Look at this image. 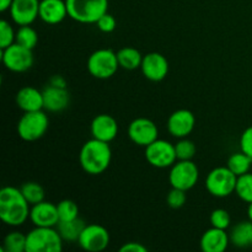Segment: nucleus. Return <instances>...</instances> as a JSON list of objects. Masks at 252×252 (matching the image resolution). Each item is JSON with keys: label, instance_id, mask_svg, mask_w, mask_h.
<instances>
[{"label": "nucleus", "instance_id": "obj_1", "mask_svg": "<svg viewBox=\"0 0 252 252\" xmlns=\"http://www.w3.org/2000/svg\"><path fill=\"white\" fill-rule=\"evenodd\" d=\"M30 203L21 189L5 186L0 189V219L9 226H20L30 218Z\"/></svg>", "mask_w": 252, "mask_h": 252}, {"label": "nucleus", "instance_id": "obj_2", "mask_svg": "<svg viewBox=\"0 0 252 252\" xmlns=\"http://www.w3.org/2000/svg\"><path fill=\"white\" fill-rule=\"evenodd\" d=\"M112 159L110 144L93 138L81 147L79 162L81 169L89 175H100L107 170Z\"/></svg>", "mask_w": 252, "mask_h": 252}, {"label": "nucleus", "instance_id": "obj_3", "mask_svg": "<svg viewBox=\"0 0 252 252\" xmlns=\"http://www.w3.org/2000/svg\"><path fill=\"white\" fill-rule=\"evenodd\" d=\"M68 16L80 24H96L108 11V0H65Z\"/></svg>", "mask_w": 252, "mask_h": 252}, {"label": "nucleus", "instance_id": "obj_4", "mask_svg": "<svg viewBox=\"0 0 252 252\" xmlns=\"http://www.w3.org/2000/svg\"><path fill=\"white\" fill-rule=\"evenodd\" d=\"M63 241L57 228L34 226L26 235V252H61Z\"/></svg>", "mask_w": 252, "mask_h": 252}, {"label": "nucleus", "instance_id": "obj_5", "mask_svg": "<svg viewBox=\"0 0 252 252\" xmlns=\"http://www.w3.org/2000/svg\"><path fill=\"white\" fill-rule=\"evenodd\" d=\"M48 126V116L42 110L24 112L17 122V134L25 142H34L46 134Z\"/></svg>", "mask_w": 252, "mask_h": 252}, {"label": "nucleus", "instance_id": "obj_6", "mask_svg": "<svg viewBox=\"0 0 252 252\" xmlns=\"http://www.w3.org/2000/svg\"><path fill=\"white\" fill-rule=\"evenodd\" d=\"M238 176L228 166L216 167L206 179V189L217 198H224L235 192Z\"/></svg>", "mask_w": 252, "mask_h": 252}, {"label": "nucleus", "instance_id": "obj_7", "mask_svg": "<svg viewBox=\"0 0 252 252\" xmlns=\"http://www.w3.org/2000/svg\"><path fill=\"white\" fill-rule=\"evenodd\" d=\"M118 66L117 53L112 49H97L88 59L89 73L96 79H110L115 75Z\"/></svg>", "mask_w": 252, "mask_h": 252}, {"label": "nucleus", "instance_id": "obj_8", "mask_svg": "<svg viewBox=\"0 0 252 252\" xmlns=\"http://www.w3.org/2000/svg\"><path fill=\"white\" fill-rule=\"evenodd\" d=\"M198 179V167L192 160H177V162L171 166L169 174L171 187L184 189L186 192L196 186Z\"/></svg>", "mask_w": 252, "mask_h": 252}, {"label": "nucleus", "instance_id": "obj_9", "mask_svg": "<svg viewBox=\"0 0 252 252\" xmlns=\"http://www.w3.org/2000/svg\"><path fill=\"white\" fill-rule=\"evenodd\" d=\"M1 61L5 68L14 73H25L33 65V53L32 49L26 48L19 43L1 49Z\"/></svg>", "mask_w": 252, "mask_h": 252}, {"label": "nucleus", "instance_id": "obj_10", "mask_svg": "<svg viewBox=\"0 0 252 252\" xmlns=\"http://www.w3.org/2000/svg\"><path fill=\"white\" fill-rule=\"evenodd\" d=\"M145 159L152 166L158 169L171 167L177 160L175 145L167 140L158 138L155 142L145 147Z\"/></svg>", "mask_w": 252, "mask_h": 252}, {"label": "nucleus", "instance_id": "obj_11", "mask_svg": "<svg viewBox=\"0 0 252 252\" xmlns=\"http://www.w3.org/2000/svg\"><path fill=\"white\" fill-rule=\"evenodd\" d=\"M79 246L89 252L103 251L110 244V233L98 224H86L78 240Z\"/></svg>", "mask_w": 252, "mask_h": 252}, {"label": "nucleus", "instance_id": "obj_12", "mask_svg": "<svg viewBox=\"0 0 252 252\" xmlns=\"http://www.w3.org/2000/svg\"><path fill=\"white\" fill-rule=\"evenodd\" d=\"M158 135H159V129L149 118H135L128 127V137L139 147H148L158 139Z\"/></svg>", "mask_w": 252, "mask_h": 252}, {"label": "nucleus", "instance_id": "obj_13", "mask_svg": "<svg viewBox=\"0 0 252 252\" xmlns=\"http://www.w3.org/2000/svg\"><path fill=\"white\" fill-rule=\"evenodd\" d=\"M140 69H142L143 75L148 80L158 83V81L164 80L167 76V73H169V62L161 53L152 52V53H148L143 57Z\"/></svg>", "mask_w": 252, "mask_h": 252}, {"label": "nucleus", "instance_id": "obj_14", "mask_svg": "<svg viewBox=\"0 0 252 252\" xmlns=\"http://www.w3.org/2000/svg\"><path fill=\"white\" fill-rule=\"evenodd\" d=\"M10 15L19 26L32 25L39 17V0H14L10 6Z\"/></svg>", "mask_w": 252, "mask_h": 252}, {"label": "nucleus", "instance_id": "obj_15", "mask_svg": "<svg viewBox=\"0 0 252 252\" xmlns=\"http://www.w3.org/2000/svg\"><path fill=\"white\" fill-rule=\"evenodd\" d=\"M30 219L34 226L56 228L59 223V214L57 204L52 202L42 201L33 204L30 211Z\"/></svg>", "mask_w": 252, "mask_h": 252}, {"label": "nucleus", "instance_id": "obj_16", "mask_svg": "<svg viewBox=\"0 0 252 252\" xmlns=\"http://www.w3.org/2000/svg\"><path fill=\"white\" fill-rule=\"evenodd\" d=\"M196 125L194 115L189 110H177L167 120V130L175 138H186Z\"/></svg>", "mask_w": 252, "mask_h": 252}, {"label": "nucleus", "instance_id": "obj_17", "mask_svg": "<svg viewBox=\"0 0 252 252\" xmlns=\"http://www.w3.org/2000/svg\"><path fill=\"white\" fill-rule=\"evenodd\" d=\"M90 130L93 138L110 143L117 137L118 123L112 116L102 113V115H98L94 118L90 126Z\"/></svg>", "mask_w": 252, "mask_h": 252}, {"label": "nucleus", "instance_id": "obj_18", "mask_svg": "<svg viewBox=\"0 0 252 252\" xmlns=\"http://www.w3.org/2000/svg\"><path fill=\"white\" fill-rule=\"evenodd\" d=\"M43 108L49 112H62L70 103V94L66 88L48 85L42 91Z\"/></svg>", "mask_w": 252, "mask_h": 252}, {"label": "nucleus", "instance_id": "obj_19", "mask_svg": "<svg viewBox=\"0 0 252 252\" xmlns=\"http://www.w3.org/2000/svg\"><path fill=\"white\" fill-rule=\"evenodd\" d=\"M68 16L65 0H41L39 19L48 25L61 24Z\"/></svg>", "mask_w": 252, "mask_h": 252}, {"label": "nucleus", "instance_id": "obj_20", "mask_svg": "<svg viewBox=\"0 0 252 252\" xmlns=\"http://www.w3.org/2000/svg\"><path fill=\"white\" fill-rule=\"evenodd\" d=\"M16 105L24 112L43 110V94L33 86H24L16 94Z\"/></svg>", "mask_w": 252, "mask_h": 252}, {"label": "nucleus", "instance_id": "obj_21", "mask_svg": "<svg viewBox=\"0 0 252 252\" xmlns=\"http://www.w3.org/2000/svg\"><path fill=\"white\" fill-rule=\"evenodd\" d=\"M230 243V236L224 229L212 226L204 231L201 238V250L203 252H224Z\"/></svg>", "mask_w": 252, "mask_h": 252}, {"label": "nucleus", "instance_id": "obj_22", "mask_svg": "<svg viewBox=\"0 0 252 252\" xmlns=\"http://www.w3.org/2000/svg\"><path fill=\"white\" fill-rule=\"evenodd\" d=\"M230 243L240 249L252 248V221H240L230 233Z\"/></svg>", "mask_w": 252, "mask_h": 252}, {"label": "nucleus", "instance_id": "obj_23", "mask_svg": "<svg viewBox=\"0 0 252 252\" xmlns=\"http://www.w3.org/2000/svg\"><path fill=\"white\" fill-rule=\"evenodd\" d=\"M85 226L86 224L83 219L76 218L74 220L59 221L56 228L64 241H66V243H78Z\"/></svg>", "mask_w": 252, "mask_h": 252}, {"label": "nucleus", "instance_id": "obj_24", "mask_svg": "<svg viewBox=\"0 0 252 252\" xmlns=\"http://www.w3.org/2000/svg\"><path fill=\"white\" fill-rule=\"evenodd\" d=\"M117 59L121 68L126 69V70H135L142 65L143 56L137 48L125 47L117 52Z\"/></svg>", "mask_w": 252, "mask_h": 252}, {"label": "nucleus", "instance_id": "obj_25", "mask_svg": "<svg viewBox=\"0 0 252 252\" xmlns=\"http://www.w3.org/2000/svg\"><path fill=\"white\" fill-rule=\"evenodd\" d=\"M252 165V158L246 155L245 153H234L230 158L228 159V164L226 166L236 175V176H241V175L250 172Z\"/></svg>", "mask_w": 252, "mask_h": 252}, {"label": "nucleus", "instance_id": "obj_26", "mask_svg": "<svg viewBox=\"0 0 252 252\" xmlns=\"http://www.w3.org/2000/svg\"><path fill=\"white\" fill-rule=\"evenodd\" d=\"M2 251L5 252H26V235L20 231H11L2 241Z\"/></svg>", "mask_w": 252, "mask_h": 252}, {"label": "nucleus", "instance_id": "obj_27", "mask_svg": "<svg viewBox=\"0 0 252 252\" xmlns=\"http://www.w3.org/2000/svg\"><path fill=\"white\" fill-rule=\"evenodd\" d=\"M15 42L26 47V48L33 49L37 46V42H38V34H37L36 30L32 29L31 25L20 26V29L16 31Z\"/></svg>", "mask_w": 252, "mask_h": 252}, {"label": "nucleus", "instance_id": "obj_28", "mask_svg": "<svg viewBox=\"0 0 252 252\" xmlns=\"http://www.w3.org/2000/svg\"><path fill=\"white\" fill-rule=\"evenodd\" d=\"M235 193L238 194L239 198L245 203H251L252 202V174L246 172V174L238 176L236 181Z\"/></svg>", "mask_w": 252, "mask_h": 252}, {"label": "nucleus", "instance_id": "obj_29", "mask_svg": "<svg viewBox=\"0 0 252 252\" xmlns=\"http://www.w3.org/2000/svg\"><path fill=\"white\" fill-rule=\"evenodd\" d=\"M21 192L26 201L29 202L30 206L39 203L44 201V189L37 182H26L21 186Z\"/></svg>", "mask_w": 252, "mask_h": 252}, {"label": "nucleus", "instance_id": "obj_30", "mask_svg": "<svg viewBox=\"0 0 252 252\" xmlns=\"http://www.w3.org/2000/svg\"><path fill=\"white\" fill-rule=\"evenodd\" d=\"M59 221H69L79 218V207L71 199H63L57 204Z\"/></svg>", "mask_w": 252, "mask_h": 252}, {"label": "nucleus", "instance_id": "obj_31", "mask_svg": "<svg viewBox=\"0 0 252 252\" xmlns=\"http://www.w3.org/2000/svg\"><path fill=\"white\" fill-rule=\"evenodd\" d=\"M175 152H176L177 160H192L196 155L197 148L192 140L187 138H181L175 144Z\"/></svg>", "mask_w": 252, "mask_h": 252}, {"label": "nucleus", "instance_id": "obj_32", "mask_svg": "<svg viewBox=\"0 0 252 252\" xmlns=\"http://www.w3.org/2000/svg\"><path fill=\"white\" fill-rule=\"evenodd\" d=\"M15 38H16V32L14 31L11 25L6 20H1L0 21V48L4 49L11 46L12 43H15Z\"/></svg>", "mask_w": 252, "mask_h": 252}, {"label": "nucleus", "instance_id": "obj_33", "mask_svg": "<svg viewBox=\"0 0 252 252\" xmlns=\"http://www.w3.org/2000/svg\"><path fill=\"white\" fill-rule=\"evenodd\" d=\"M209 219H211L212 226L218 229H224V230H226V229L230 226V223H231L230 214L228 213V211L221 208L214 209V211L212 212L211 218Z\"/></svg>", "mask_w": 252, "mask_h": 252}, {"label": "nucleus", "instance_id": "obj_34", "mask_svg": "<svg viewBox=\"0 0 252 252\" xmlns=\"http://www.w3.org/2000/svg\"><path fill=\"white\" fill-rule=\"evenodd\" d=\"M187 201V194L186 191L180 189H174L172 187L171 191L167 193L166 197V203L170 208L172 209H180L185 206Z\"/></svg>", "mask_w": 252, "mask_h": 252}, {"label": "nucleus", "instance_id": "obj_35", "mask_svg": "<svg viewBox=\"0 0 252 252\" xmlns=\"http://www.w3.org/2000/svg\"><path fill=\"white\" fill-rule=\"evenodd\" d=\"M116 25H117L116 19L113 17V15L108 14V12H106V14L103 15V16H101L100 20L96 22V26L98 27V30H100L101 32H105V33H111V32L115 31Z\"/></svg>", "mask_w": 252, "mask_h": 252}, {"label": "nucleus", "instance_id": "obj_36", "mask_svg": "<svg viewBox=\"0 0 252 252\" xmlns=\"http://www.w3.org/2000/svg\"><path fill=\"white\" fill-rule=\"evenodd\" d=\"M240 149L246 155L252 158V126L246 128L240 137Z\"/></svg>", "mask_w": 252, "mask_h": 252}, {"label": "nucleus", "instance_id": "obj_37", "mask_svg": "<svg viewBox=\"0 0 252 252\" xmlns=\"http://www.w3.org/2000/svg\"><path fill=\"white\" fill-rule=\"evenodd\" d=\"M121 252H148V249L140 243H135V241H130V243H126L125 245L121 246Z\"/></svg>", "mask_w": 252, "mask_h": 252}, {"label": "nucleus", "instance_id": "obj_38", "mask_svg": "<svg viewBox=\"0 0 252 252\" xmlns=\"http://www.w3.org/2000/svg\"><path fill=\"white\" fill-rule=\"evenodd\" d=\"M49 85L58 86V88H66V80L62 75H53L49 79Z\"/></svg>", "mask_w": 252, "mask_h": 252}, {"label": "nucleus", "instance_id": "obj_39", "mask_svg": "<svg viewBox=\"0 0 252 252\" xmlns=\"http://www.w3.org/2000/svg\"><path fill=\"white\" fill-rule=\"evenodd\" d=\"M12 1H14V0H0V11L5 12L6 10H10Z\"/></svg>", "mask_w": 252, "mask_h": 252}, {"label": "nucleus", "instance_id": "obj_40", "mask_svg": "<svg viewBox=\"0 0 252 252\" xmlns=\"http://www.w3.org/2000/svg\"><path fill=\"white\" fill-rule=\"evenodd\" d=\"M248 217H249V220L252 221V202H251V203H249V207H248Z\"/></svg>", "mask_w": 252, "mask_h": 252}]
</instances>
